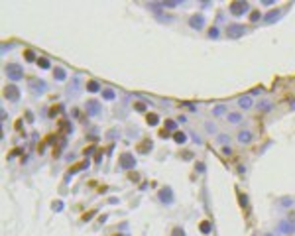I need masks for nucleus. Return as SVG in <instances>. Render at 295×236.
I'll return each mask as SVG.
<instances>
[{
	"instance_id": "f257e3e1",
	"label": "nucleus",
	"mask_w": 295,
	"mask_h": 236,
	"mask_svg": "<svg viewBox=\"0 0 295 236\" xmlns=\"http://www.w3.org/2000/svg\"><path fill=\"white\" fill-rule=\"evenodd\" d=\"M6 75H8V79H12V81H20V79L24 77L22 65H18V63H8L6 65Z\"/></svg>"
},
{
	"instance_id": "f03ea898",
	"label": "nucleus",
	"mask_w": 295,
	"mask_h": 236,
	"mask_svg": "<svg viewBox=\"0 0 295 236\" xmlns=\"http://www.w3.org/2000/svg\"><path fill=\"white\" fill-rule=\"evenodd\" d=\"M246 10H248V2H244V0H236V2L230 4V12L234 16H242Z\"/></svg>"
},
{
	"instance_id": "7ed1b4c3",
	"label": "nucleus",
	"mask_w": 295,
	"mask_h": 236,
	"mask_svg": "<svg viewBox=\"0 0 295 236\" xmlns=\"http://www.w3.org/2000/svg\"><path fill=\"white\" fill-rule=\"evenodd\" d=\"M244 32H246V28L238 26V24H230V26L226 28V36H228V38H240Z\"/></svg>"
},
{
	"instance_id": "20e7f679",
	"label": "nucleus",
	"mask_w": 295,
	"mask_h": 236,
	"mask_svg": "<svg viewBox=\"0 0 295 236\" xmlns=\"http://www.w3.org/2000/svg\"><path fill=\"white\" fill-rule=\"evenodd\" d=\"M134 165H136L134 156H130V154H122V156H120V167H122V169H132Z\"/></svg>"
},
{
	"instance_id": "39448f33",
	"label": "nucleus",
	"mask_w": 295,
	"mask_h": 236,
	"mask_svg": "<svg viewBox=\"0 0 295 236\" xmlns=\"http://www.w3.org/2000/svg\"><path fill=\"white\" fill-rule=\"evenodd\" d=\"M30 91L34 94H41L45 91V83L39 81V79H30Z\"/></svg>"
},
{
	"instance_id": "423d86ee",
	"label": "nucleus",
	"mask_w": 295,
	"mask_h": 236,
	"mask_svg": "<svg viewBox=\"0 0 295 236\" xmlns=\"http://www.w3.org/2000/svg\"><path fill=\"white\" fill-rule=\"evenodd\" d=\"M4 97L10 98V101H18V97H20L18 87H14V85H6V87H4Z\"/></svg>"
},
{
	"instance_id": "0eeeda50",
	"label": "nucleus",
	"mask_w": 295,
	"mask_h": 236,
	"mask_svg": "<svg viewBox=\"0 0 295 236\" xmlns=\"http://www.w3.org/2000/svg\"><path fill=\"white\" fill-rule=\"evenodd\" d=\"M160 201H161V203H165V205L173 203V191H171L169 187L161 189V191H160Z\"/></svg>"
},
{
	"instance_id": "6e6552de",
	"label": "nucleus",
	"mask_w": 295,
	"mask_h": 236,
	"mask_svg": "<svg viewBox=\"0 0 295 236\" xmlns=\"http://www.w3.org/2000/svg\"><path fill=\"white\" fill-rule=\"evenodd\" d=\"M203 24H205V18H203L201 14H195V16L189 18V26L191 28H197V30H199V28H203Z\"/></svg>"
},
{
	"instance_id": "1a4fd4ad",
	"label": "nucleus",
	"mask_w": 295,
	"mask_h": 236,
	"mask_svg": "<svg viewBox=\"0 0 295 236\" xmlns=\"http://www.w3.org/2000/svg\"><path fill=\"white\" fill-rule=\"evenodd\" d=\"M87 110H89V114L97 116L98 110H101V102L98 101H87Z\"/></svg>"
},
{
	"instance_id": "9d476101",
	"label": "nucleus",
	"mask_w": 295,
	"mask_h": 236,
	"mask_svg": "<svg viewBox=\"0 0 295 236\" xmlns=\"http://www.w3.org/2000/svg\"><path fill=\"white\" fill-rule=\"evenodd\" d=\"M250 140H252V134H250L248 130H242V132L238 134V142H242V144H248Z\"/></svg>"
},
{
	"instance_id": "9b49d317",
	"label": "nucleus",
	"mask_w": 295,
	"mask_h": 236,
	"mask_svg": "<svg viewBox=\"0 0 295 236\" xmlns=\"http://www.w3.org/2000/svg\"><path fill=\"white\" fill-rule=\"evenodd\" d=\"M238 106H240V108H250V106H252V98H250V97L238 98Z\"/></svg>"
},
{
	"instance_id": "f8f14e48",
	"label": "nucleus",
	"mask_w": 295,
	"mask_h": 236,
	"mask_svg": "<svg viewBox=\"0 0 295 236\" xmlns=\"http://www.w3.org/2000/svg\"><path fill=\"white\" fill-rule=\"evenodd\" d=\"M149 150H152V142H149V140H144V144H140V146H138V152H140V154H148Z\"/></svg>"
},
{
	"instance_id": "ddd939ff",
	"label": "nucleus",
	"mask_w": 295,
	"mask_h": 236,
	"mask_svg": "<svg viewBox=\"0 0 295 236\" xmlns=\"http://www.w3.org/2000/svg\"><path fill=\"white\" fill-rule=\"evenodd\" d=\"M280 14H281V12H280V10H272V12H269V14H268V16H266V22H268V24H272V22H276V20H277V18H280Z\"/></svg>"
},
{
	"instance_id": "4468645a",
	"label": "nucleus",
	"mask_w": 295,
	"mask_h": 236,
	"mask_svg": "<svg viewBox=\"0 0 295 236\" xmlns=\"http://www.w3.org/2000/svg\"><path fill=\"white\" fill-rule=\"evenodd\" d=\"M173 140H175L177 144H185L187 142V136L183 134V132H175V134H173Z\"/></svg>"
},
{
	"instance_id": "2eb2a0df",
	"label": "nucleus",
	"mask_w": 295,
	"mask_h": 236,
	"mask_svg": "<svg viewBox=\"0 0 295 236\" xmlns=\"http://www.w3.org/2000/svg\"><path fill=\"white\" fill-rule=\"evenodd\" d=\"M53 77H55L57 81H63V79H65V71L61 67H55V69H53Z\"/></svg>"
},
{
	"instance_id": "dca6fc26",
	"label": "nucleus",
	"mask_w": 295,
	"mask_h": 236,
	"mask_svg": "<svg viewBox=\"0 0 295 236\" xmlns=\"http://www.w3.org/2000/svg\"><path fill=\"white\" fill-rule=\"evenodd\" d=\"M87 89H89L91 93H97V91L101 89V85H98L97 81H89V83H87Z\"/></svg>"
},
{
	"instance_id": "f3484780",
	"label": "nucleus",
	"mask_w": 295,
	"mask_h": 236,
	"mask_svg": "<svg viewBox=\"0 0 295 236\" xmlns=\"http://www.w3.org/2000/svg\"><path fill=\"white\" fill-rule=\"evenodd\" d=\"M146 120H148V124H152V126H156V124L160 122V118H157V114H153V112H149L148 116H146Z\"/></svg>"
},
{
	"instance_id": "a211bd4d",
	"label": "nucleus",
	"mask_w": 295,
	"mask_h": 236,
	"mask_svg": "<svg viewBox=\"0 0 295 236\" xmlns=\"http://www.w3.org/2000/svg\"><path fill=\"white\" fill-rule=\"evenodd\" d=\"M83 167H87V161H81V163H77V165H73V167H71V169H69V173H71V175H73V173H75V171H79V169H83Z\"/></svg>"
},
{
	"instance_id": "6ab92c4d",
	"label": "nucleus",
	"mask_w": 295,
	"mask_h": 236,
	"mask_svg": "<svg viewBox=\"0 0 295 236\" xmlns=\"http://www.w3.org/2000/svg\"><path fill=\"white\" fill-rule=\"evenodd\" d=\"M102 97L108 98V101H112V98H114V91H112V89H105V91H102Z\"/></svg>"
},
{
	"instance_id": "aec40b11",
	"label": "nucleus",
	"mask_w": 295,
	"mask_h": 236,
	"mask_svg": "<svg viewBox=\"0 0 295 236\" xmlns=\"http://www.w3.org/2000/svg\"><path fill=\"white\" fill-rule=\"evenodd\" d=\"M201 232H211V222L209 221H205V222H201Z\"/></svg>"
},
{
	"instance_id": "412c9836",
	"label": "nucleus",
	"mask_w": 295,
	"mask_h": 236,
	"mask_svg": "<svg viewBox=\"0 0 295 236\" xmlns=\"http://www.w3.org/2000/svg\"><path fill=\"white\" fill-rule=\"evenodd\" d=\"M37 65H39L41 69H47L49 67V61L45 59V57H41V59H37Z\"/></svg>"
},
{
	"instance_id": "4be33fe9",
	"label": "nucleus",
	"mask_w": 295,
	"mask_h": 236,
	"mask_svg": "<svg viewBox=\"0 0 295 236\" xmlns=\"http://www.w3.org/2000/svg\"><path fill=\"white\" fill-rule=\"evenodd\" d=\"M228 120H230V122H240V114H238V112L228 114Z\"/></svg>"
},
{
	"instance_id": "5701e85b",
	"label": "nucleus",
	"mask_w": 295,
	"mask_h": 236,
	"mask_svg": "<svg viewBox=\"0 0 295 236\" xmlns=\"http://www.w3.org/2000/svg\"><path fill=\"white\" fill-rule=\"evenodd\" d=\"M165 130H175V122H173V120H165Z\"/></svg>"
},
{
	"instance_id": "b1692460",
	"label": "nucleus",
	"mask_w": 295,
	"mask_h": 236,
	"mask_svg": "<svg viewBox=\"0 0 295 236\" xmlns=\"http://www.w3.org/2000/svg\"><path fill=\"white\" fill-rule=\"evenodd\" d=\"M24 57H26L28 61H34V59H36V55H34V51H32V49H28V51L24 53Z\"/></svg>"
},
{
	"instance_id": "393cba45",
	"label": "nucleus",
	"mask_w": 295,
	"mask_h": 236,
	"mask_svg": "<svg viewBox=\"0 0 295 236\" xmlns=\"http://www.w3.org/2000/svg\"><path fill=\"white\" fill-rule=\"evenodd\" d=\"M260 12L258 10H254V12H252V16H250V20H252V22H258V20H260Z\"/></svg>"
},
{
	"instance_id": "a878e982",
	"label": "nucleus",
	"mask_w": 295,
	"mask_h": 236,
	"mask_svg": "<svg viewBox=\"0 0 295 236\" xmlns=\"http://www.w3.org/2000/svg\"><path fill=\"white\" fill-rule=\"evenodd\" d=\"M258 106H260V108H264V110H269V108H272V104H269L268 101H262Z\"/></svg>"
},
{
	"instance_id": "bb28decb",
	"label": "nucleus",
	"mask_w": 295,
	"mask_h": 236,
	"mask_svg": "<svg viewBox=\"0 0 295 236\" xmlns=\"http://www.w3.org/2000/svg\"><path fill=\"white\" fill-rule=\"evenodd\" d=\"M224 112V106L222 104H218V106H214V114H217V116H221V114Z\"/></svg>"
},
{
	"instance_id": "cd10ccee",
	"label": "nucleus",
	"mask_w": 295,
	"mask_h": 236,
	"mask_svg": "<svg viewBox=\"0 0 295 236\" xmlns=\"http://www.w3.org/2000/svg\"><path fill=\"white\" fill-rule=\"evenodd\" d=\"M240 203H242V207H244V209H246V207H248V199H246V195H242V193H240Z\"/></svg>"
},
{
	"instance_id": "c85d7f7f",
	"label": "nucleus",
	"mask_w": 295,
	"mask_h": 236,
	"mask_svg": "<svg viewBox=\"0 0 295 236\" xmlns=\"http://www.w3.org/2000/svg\"><path fill=\"white\" fill-rule=\"evenodd\" d=\"M94 214H97V210H89V213H87L85 217H83V221H89V218H93Z\"/></svg>"
},
{
	"instance_id": "c756f323",
	"label": "nucleus",
	"mask_w": 295,
	"mask_h": 236,
	"mask_svg": "<svg viewBox=\"0 0 295 236\" xmlns=\"http://www.w3.org/2000/svg\"><path fill=\"white\" fill-rule=\"evenodd\" d=\"M209 38H218V30H217V28H211V32H209Z\"/></svg>"
},
{
	"instance_id": "7c9ffc66",
	"label": "nucleus",
	"mask_w": 295,
	"mask_h": 236,
	"mask_svg": "<svg viewBox=\"0 0 295 236\" xmlns=\"http://www.w3.org/2000/svg\"><path fill=\"white\" fill-rule=\"evenodd\" d=\"M63 110V106H55V108H51V112H49V116H55L57 112H61Z\"/></svg>"
},
{
	"instance_id": "2f4dec72",
	"label": "nucleus",
	"mask_w": 295,
	"mask_h": 236,
	"mask_svg": "<svg viewBox=\"0 0 295 236\" xmlns=\"http://www.w3.org/2000/svg\"><path fill=\"white\" fill-rule=\"evenodd\" d=\"M171 236H185V232H183V230H181V228H173Z\"/></svg>"
},
{
	"instance_id": "473e14b6",
	"label": "nucleus",
	"mask_w": 295,
	"mask_h": 236,
	"mask_svg": "<svg viewBox=\"0 0 295 236\" xmlns=\"http://www.w3.org/2000/svg\"><path fill=\"white\" fill-rule=\"evenodd\" d=\"M134 108H136V110H146V104H144V102H136Z\"/></svg>"
},
{
	"instance_id": "72a5a7b5",
	"label": "nucleus",
	"mask_w": 295,
	"mask_h": 236,
	"mask_svg": "<svg viewBox=\"0 0 295 236\" xmlns=\"http://www.w3.org/2000/svg\"><path fill=\"white\" fill-rule=\"evenodd\" d=\"M61 209H63V203H61V201H57L55 205H53V210H61Z\"/></svg>"
},
{
	"instance_id": "f704fd0d",
	"label": "nucleus",
	"mask_w": 295,
	"mask_h": 236,
	"mask_svg": "<svg viewBox=\"0 0 295 236\" xmlns=\"http://www.w3.org/2000/svg\"><path fill=\"white\" fill-rule=\"evenodd\" d=\"M281 230H293V224H287V222H283V224H281Z\"/></svg>"
},
{
	"instance_id": "c9c22d12",
	"label": "nucleus",
	"mask_w": 295,
	"mask_h": 236,
	"mask_svg": "<svg viewBox=\"0 0 295 236\" xmlns=\"http://www.w3.org/2000/svg\"><path fill=\"white\" fill-rule=\"evenodd\" d=\"M218 142H221V144H226V142H228V136L221 134V136H218Z\"/></svg>"
},
{
	"instance_id": "e433bc0d",
	"label": "nucleus",
	"mask_w": 295,
	"mask_h": 236,
	"mask_svg": "<svg viewBox=\"0 0 295 236\" xmlns=\"http://www.w3.org/2000/svg\"><path fill=\"white\" fill-rule=\"evenodd\" d=\"M160 136H161V138H167V136H169V132L163 128V130H160Z\"/></svg>"
},
{
	"instance_id": "4c0bfd02",
	"label": "nucleus",
	"mask_w": 295,
	"mask_h": 236,
	"mask_svg": "<svg viewBox=\"0 0 295 236\" xmlns=\"http://www.w3.org/2000/svg\"><path fill=\"white\" fill-rule=\"evenodd\" d=\"M93 150H94V146H91V148H85V156H89V154H93Z\"/></svg>"
},
{
	"instance_id": "58836bf2",
	"label": "nucleus",
	"mask_w": 295,
	"mask_h": 236,
	"mask_svg": "<svg viewBox=\"0 0 295 236\" xmlns=\"http://www.w3.org/2000/svg\"><path fill=\"white\" fill-rule=\"evenodd\" d=\"M26 118H28V122H32V120H34V114H32V112H26Z\"/></svg>"
},
{
	"instance_id": "ea45409f",
	"label": "nucleus",
	"mask_w": 295,
	"mask_h": 236,
	"mask_svg": "<svg viewBox=\"0 0 295 236\" xmlns=\"http://www.w3.org/2000/svg\"><path fill=\"white\" fill-rule=\"evenodd\" d=\"M183 159H191V152H185V154H183Z\"/></svg>"
}]
</instances>
